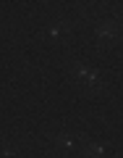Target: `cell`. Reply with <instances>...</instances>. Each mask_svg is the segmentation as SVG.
I'll return each instance as SVG.
<instances>
[{
    "label": "cell",
    "mask_w": 123,
    "mask_h": 158,
    "mask_svg": "<svg viewBox=\"0 0 123 158\" xmlns=\"http://www.w3.org/2000/svg\"><path fill=\"white\" fill-rule=\"evenodd\" d=\"M102 153H105L102 145H86V156L89 158H102Z\"/></svg>",
    "instance_id": "1"
}]
</instances>
